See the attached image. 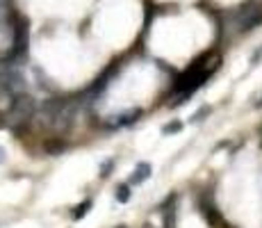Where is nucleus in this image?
Instances as JSON below:
<instances>
[{"label": "nucleus", "instance_id": "f03ea898", "mask_svg": "<svg viewBox=\"0 0 262 228\" xmlns=\"http://www.w3.org/2000/svg\"><path fill=\"white\" fill-rule=\"evenodd\" d=\"M150 178V164L148 162H142V164H137V169H135L133 178H130V185H139V182H146Z\"/></svg>", "mask_w": 262, "mask_h": 228}, {"label": "nucleus", "instance_id": "f257e3e1", "mask_svg": "<svg viewBox=\"0 0 262 228\" xmlns=\"http://www.w3.org/2000/svg\"><path fill=\"white\" fill-rule=\"evenodd\" d=\"M258 23H262V9L260 7L244 9V12L239 14V30H251Z\"/></svg>", "mask_w": 262, "mask_h": 228}, {"label": "nucleus", "instance_id": "20e7f679", "mask_svg": "<svg viewBox=\"0 0 262 228\" xmlns=\"http://www.w3.org/2000/svg\"><path fill=\"white\" fill-rule=\"evenodd\" d=\"M3 162H5V151L0 149V164H3Z\"/></svg>", "mask_w": 262, "mask_h": 228}, {"label": "nucleus", "instance_id": "7ed1b4c3", "mask_svg": "<svg viewBox=\"0 0 262 228\" xmlns=\"http://www.w3.org/2000/svg\"><path fill=\"white\" fill-rule=\"evenodd\" d=\"M117 201H119V203H125V201H130V187L128 185H119L117 187Z\"/></svg>", "mask_w": 262, "mask_h": 228}]
</instances>
